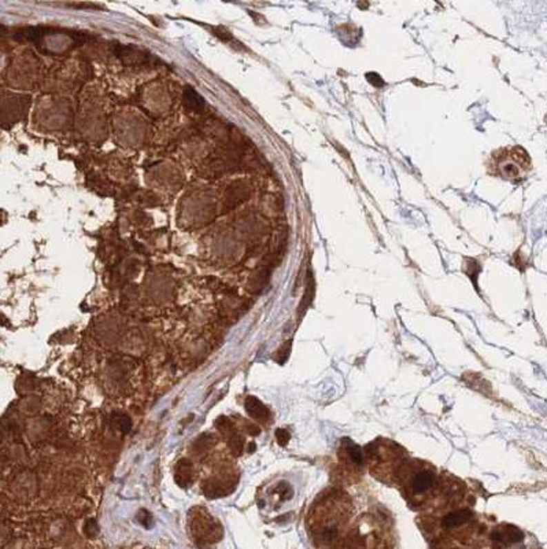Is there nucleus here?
Listing matches in <instances>:
<instances>
[{
    "label": "nucleus",
    "instance_id": "obj_1",
    "mask_svg": "<svg viewBox=\"0 0 547 549\" xmlns=\"http://www.w3.org/2000/svg\"><path fill=\"white\" fill-rule=\"evenodd\" d=\"M351 504L348 496L339 490L330 489L317 497L312 507V522L319 529V539L321 541L330 543L339 533V529L347 521L351 512Z\"/></svg>",
    "mask_w": 547,
    "mask_h": 549
},
{
    "label": "nucleus",
    "instance_id": "obj_2",
    "mask_svg": "<svg viewBox=\"0 0 547 549\" xmlns=\"http://www.w3.org/2000/svg\"><path fill=\"white\" fill-rule=\"evenodd\" d=\"M370 452H368L370 472L386 483H391V478L395 475V482L402 478V471L405 468V452L401 450L398 445L390 441H383L381 443L369 445Z\"/></svg>",
    "mask_w": 547,
    "mask_h": 549
},
{
    "label": "nucleus",
    "instance_id": "obj_3",
    "mask_svg": "<svg viewBox=\"0 0 547 549\" xmlns=\"http://www.w3.org/2000/svg\"><path fill=\"white\" fill-rule=\"evenodd\" d=\"M406 476H402L406 479V494L408 497H412L417 500L419 503H423L428 500V497H432L434 493L438 492L439 479L438 475L426 468H417L410 471L409 474H405Z\"/></svg>",
    "mask_w": 547,
    "mask_h": 549
},
{
    "label": "nucleus",
    "instance_id": "obj_4",
    "mask_svg": "<svg viewBox=\"0 0 547 549\" xmlns=\"http://www.w3.org/2000/svg\"><path fill=\"white\" fill-rule=\"evenodd\" d=\"M524 534L520 529L512 525H502L491 533V543L495 549H504L523 541Z\"/></svg>",
    "mask_w": 547,
    "mask_h": 549
},
{
    "label": "nucleus",
    "instance_id": "obj_5",
    "mask_svg": "<svg viewBox=\"0 0 547 549\" xmlns=\"http://www.w3.org/2000/svg\"><path fill=\"white\" fill-rule=\"evenodd\" d=\"M339 459H341L344 465L350 467L351 471H354L362 465V449L358 445H355L352 441L341 442V447L339 450Z\"/></svg>",
    "mask_w": 547,
    "mask_h": 549
},
{
    "label": "nucleus",
    "instance_id": "obj_6",
    "mask_svg": "<svg viewBox=\"0 0 547 549\" xmlns=\"http://www.w3.org/2000/svg\"><path fill=\"white\" fill-rule=\"evenodd\" d=\"M473 518V512L469 510H457V511H451L447 515L443 517L441 519V526L444 529H457L461 528L464 525H466L468 522H470V519Z\"/></svg>",
    "mask_w": 547,
    "mask_h": 549
},
{
    "label": "nucleus",
    "instance_id": "obj_7",
    "mask_svg": "<svg viewBox=\"0 0 547 549\" xmlns=\"http://www.w3.org/2000/svg\"><path fill=\"white\" fill-rule=\"evenodd\" d=\"M246 411L252 419H255L258 422H268L270 418L269 410L255 397H247Z\"/></svg>",
    "mask_w": 547,
    "mask_h": 549
},
{
    "label": "nucleus",
    "instance_id": "obj_8",
    "mask_svg": "<svg viewBox=\"0 0 547 549\" xmlns=\"http://www.w3.org/2000/svg\"><path fill=\"white\" fill-rule=\"evenodd\" d=\"M176 481L181 486H186V485H188L192 481V467H191V464L188 461L183 460L179 464V467L176 470Z\"/></svg>",
    "mask_w": 547,
    "mask_h": 549
},
{
    "label": "nucleus",
    "instance_id": "obj_9",
    "mask_svg": "<svg viewBox=\"0 0 547 549\" xmlns=\"http://www.w3.org/2000/svg\"><path fill=\"white\" fill-rule=\"evenodd\" d=\"M276 437H277V441H279L281 445H286V443L288 442V439H290V434H288L286 430H277Z\"/></svg>",
    "mask_w": 547,
    "mask_h": 549
}]
</instances>
